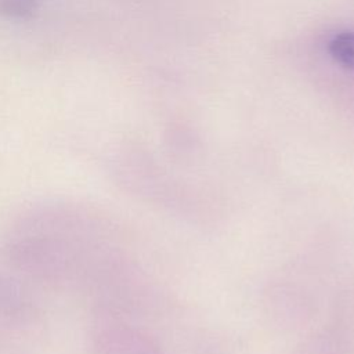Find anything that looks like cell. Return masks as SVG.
I'll use <instances>...</instances> for the list:
<instances>
[{"mask_svg":"<svg viewBox=\"0 0 354 354\" xmlns=\"http://www.w3.org/2000/svg\"><path fill=\"white\" fill-rule=\"evenodd\" d=\"M332 58L344 68L354 69V32L336 35L328 46Z\"/></svg>","mask_w":354,"mask_h":354,"instance_id":"1","label":"cell"},{"mask_svg":"<svg viewBox=\"0 0 354 354\" xmlns=\"http://www.w3.org/2000/svg\"><path fill=\"white\" fill-rule=\"evenodd\" d=\"M36 0H0V8L10 14H24L29 11Z\"/></svg>","mask_w":354,"mask_h":354,"instance_id":"2","label":"cell"}]
</instances>
